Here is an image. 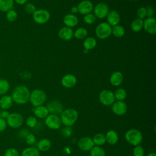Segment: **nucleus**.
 Here are the masks:
<instances>
[{
	"label": "nucleus",
	"instance_id": "1",
	"mask_svg": "<svg viewBox=\"0 0 156 156\" xmlns=\"http://www.w3.org/2000/svg\"><path fill=\"white\" fill-rule=\"evenodd\" d=\"M30 93V92L27 87L18 85L13 90L11 97L13 102L19 105H23L29 101Z\"/></svg>",
	"mask_w": 156,
	"mask_h": 156
},
{
	"label": "nucleus",
	"instance_id": "2",
	"mask_svg": "<svg viewBox=\"0 0 156 156\" xmlns=\"http://www.w3.org/2000/svg\"><path fill=\"white\" fill-rule=\"evenodd\" d=\"M77 118L78 112L76 110L72 108L63 110L60 114L62 124L65 126H72L76 122Z\"/></svg>",
	"mask_w": 156,
	"mask_h": 156
},
{
	"label": "nucleus",
	"instance_id": "3",
	"mask_svg": "<svg viewBox=\"0 0 156 156\" xmlns=\"http://www.w3.org/2000/svg\"><path fill=\"white\" fill-rule=\"evenodd\" d=\"M126 141L132 146L139 145L143 140V135L141 132L136 129L128 130L124 135Z\"/></svg>",
	"mask_w": 156,
	"mask_h": 156
},
{
	"label": "nucleus",
	"instance_id": "4",
	"mask_svg": "<svg viewBox=\"0 0 156 156\" xmlns=\"http://www.w3.org/2000/svg\"><path fill=\"white\" fill-rule=\"evenodd\" d=\"M46 100L45 92L41 89H35L30 93L29 101L34 107L42 105Z\"/></svg>",
	"mask_w": 156,
	"mask_h": 156
},
{
	"label": "nucleus",
	"instance_id": "5",
	"mask_svg": "<svg viewBox=\"0 0 156 156\" xmlns=\"http://www.w3.org/2000/svg\"><path fill=\"white\" fill-rule=\"evenodd\" d=\"M112 27L106 22L99 23L96 27L95 34L96 37L101 40L108 38L112 34Z\"/></svg>",
	"mask_w": 156,
	"mask_h": 156
},
{
	"label": "nucleus",
	"instance_id": "6",
	"mask_svg": "<svg viewBox=\"0 0 156 156\" xmlns=\"http://www.w3.org/2000/svg\"><path fill=\"white\" fill-rule=\"evenodd\" d=\"M5 120L7 126L12 129L19 128L24 122V118L22 115L16 112L9 113Z\"/></svg>",
	"mask_w": 156,
	"mask_h": 156
},
{
	"label": "nucleus",
	"instance_id": "7",
	"mask_svg": "<svg viewBox=\"0 0 156 156\" xmlns=\"http://www.w3.org/2000/svg\"><path fill=\"white\" fill-rule=\"evenodd\" d=\"M50 16V13L46 9L36 10L32 14L34 21L38 24H43L48 22Z\"/></svg>",
	"mask_w": 156,
	"mask_h": 156
},
{
	"label": "nucleus",
	"instance_id": "8",
	"mask_svg": "<svg viewBox=\"0 0 156 156\" xmlns=\"http://www.w3.org/2000/svg\"><path fill=\"white\" fill-rule=\"evenodd\" d=\"M99 100L104 105H112L115 101L114 93L109 90H103L99 94Z\"/></svg>",
	"mask_w": 156,
	"mask_h": 156
},
{
	"label": "nucleus",
	"instance_id": "9",
	"mask_svg": "<svg viewBox=\"0 0 156 156\" xmlns=\"http://www.w3.org/2000/svg\"><path fill=\"white\" fill-rule=\"evenodd\" d=\"M44 119V123L46 126L51 129L57 130L61 126V119L58 115L49 114Z\"/></svg>",
	"mask_w": 156,
	"mask_h": 156
},
{
	"label": "nucleus",
	"instance_id": "10",
	"mask_svg": "<svg viewBox=\"0 0 156 156\" xmlns=\"http://www.w3.org/2000/svg\"><path fill=\"white\" fill-rule=\"evenodd\" d=\"M93 12L96 18L103 19L107 16L109 12V7L104 2H99L94 7Z\"/></svg>",
	"mask_w": 156,
	"mask_h": 156
},
{
	"label": "nucleus",
	"instance_id": "11",
	"mask_svg": "<svg viewBox=\"0 0 156 156\" xmlns=\"http://www.w3.org/2000/svg\"><path fill=\"white\" fill-rule=\"evenodd\" d=\"M46 108L49 113L55 115H60L63 110V105L60 102L57 100H52L48 102L47 104Z\"/></svg>",
	"mask_w": 156,
	"mask_h": 156
},
{
	"label": "nucleus",
	"instance_id": "12",
	"mask_svg": "<svg viewBox=\"0 0 156 156\" xmlns=\"http://www.w3.org/2000/svg\"><path fill=\"white\" fill-rule=\"evenodd\" d=\"M77 7L78 9V12L80 14L85 15L91 13V12L93 10L94 5L92 2L90 0H83L79 3Z\"/></svg>",
	"mask_w": 156,
	"mask_h": 156
},
{
	"label": "nucleus",
	"instance_id": "13",
	"mask_svg": "<svg viewBox=\"0 0 156 156\" xmlns=\"http://www.w3.org/2000/svg\"><path fill=\"white\" fill-rule=\"evenodd\" d=\"M79 148L83 151H90L95 145L91 138L88 136H83L79 139L77 142Z\"/></svg>",
	"mask_w": 156,
	"mask_h": 156
},
{
	"label": "nucleus",
	"instance_id": "14",
	"mask_svg": "<svg viewBox=\"0 0 156 156\" xmlns=\"http://www.w3.org/2000/svg\"><path fill=\"white\" fill-rule=\"evenodd\" d=\"M143 29L144 30L151 35L156 34V20L154 17H147L143 21Z\"/></svg>",
	"mask_w": 156,
	"mask_h": 156
},
{
	"label": "nucleus",
	"instance_id": "15",
	"mask_svg": "<svg viewBox=\"0 0 156 156\" xmlns=\"http://www.w3.org/2000/svg\"><path fill=\"white\" fill-rule=\"evenodd\" d=\"M77 83V78L73 74H66L61 79V84L66 88H71Z\"/></svg>",
	"mask_w": 156,
	"mask_h": 156
},
{
	"label": "nucleus",
	"instance_id": "16",
	"mask_svg": "<svg viewBox=\"0 0 156 156\" xmlns=\"http://www.w3.org/2000/svg\"><path fill=\"white\" fill-rule=\"evenodd\" d=\"M112 110L115 115L121 116L127 112V106L124 101H117L112 104Z\"/></svg>",
	"mask_w": 156,
	"mask_h": 156
},
{
	"label": "nucleus",
	"instance_id": "17",
	"mask_svg": "<svg viewBox=\"0 0 156 156\" xmlns=\"http://www.w3.org/2000/svg\"><path fill=\"white\" fill-rule=\"evenodd\" d=\"M107 17V23L110 25L112 27L116 26L119 24L121 17L119 13L116 10H111L109 11Z\"/></svg>",
	"mask_w": 156,
	"mask_h": 156
},
{
	"label": "nucleus",
	"instance_id": "18",
	"mask_svg": "<svg viewBox=\"0 0 156 156\" xmlns=\"http://www.w3.org/2000/svg\"><path fill=\"white\" fill-rule=\"evenodd\" d=\"M74 35V31L72 28L68 27H62L58 32V35L59 38L65 41L70 40Z\"/></svg>",
	"mask_w": 156,
	"mask_h": 156
},
{
	"label": "nucleus",
	"instance_id": "19",
	"mask_svg": "<svg viewBox=\"0 0 156 156\" xmlns=\"http://www.w3.org/2000/svg\"><path fill=\"white\" fill-rule=\"evenodd\" d=\"M63 22L66 27L72 28L77 25L79 20L75 15L72 13H69L63 17Z\"/></svg>",
	"mask_w": 156,
	"mask_h": 156
},
{
	"label": "nucleus",
	"instance_id": "20",
	"mask_svg": "<svg viewBox=\"0 0 156 156\" xmlns=\"http://www.w3.org/2000/svg\"><path fill=\"white\" fill-rule=\"evenodd\" d=\"M123 82V75L121 72L116 71L113 72L110 77V82L114 87L119 86Z\"/></svg>",
	"mask_w": 156,
	"mask_h": 156
},
{
	"label": "nucleus",
	"instance_id": "21",
	"mask_svg": "<svg viewBox=\"0 0 156 156\" xmlns=\"http://www.w3.org/2000/svg\"><path fill=\"white\" fill-rule=\"evenodd\" d=\"M13 100L11 96L2 95L0 98V107L2 110H7L11 108L13 105Z\"/></svg>",
	"mask_w": 156,
	"mask_h": 156
},
{
	"label": "nucleus",
	"instance_id": "22",
	"mask_svg": "<svg viewBox=\"0 0 156 156\" xmlns=\"http://www.w3.org/2000/svg\"><path fill=\"white\" fill-rule=\"evenodd\" d=\"M33 112L34 115L40 119L45 118L49 113L46 108V107L43 105H40L35 107L33 109Z\"/></svg>",
	"mask_w": 156,
	"mask_h": 156
},
{
	"label": "nucleus",
	"instance_id": "23",
	"mask_svg": "<svg viewBox=\"0 0 156 156\" xmlns=\"http://www.w3.org/2000/svg\"><path fill=\"white\" fill-rule=\"evenodd\" d=\"M105 136L106 142L110 145L115 144L118 141V134L114 130H110L107 133Z\"/></svg>",
	"mask_w": 156,
	"mask_h": 156
},
{
	"label": "nucleus",
	"instance_id": "24",
	"mask_svg": "<svg viewBox=\"0 0 156 156\" xmlns=\"http://www.w3.org/2000/svg\"><path fill=\"white\" fill-rule=\"evenodd\" d=\"M51 141L48 138H43L37 143V149L39 151L46 152L50 149L51 147Z\"/></svg>",
	"mask_w": 156,
	"mask_h": 156
},
{
	"label": "nucleus",
	"instance_id": "25",
	"mask_svg": "<svg viewBox=\"0 0 156 156\" xmlns=\"http://www.w3.org/2000/svg\"><path fill=\"white\" fill-rule=\"evenodd\" d=\"M97 44L96 40L92 37H86L83 42V46L85 50L89 51L93 49Z\"/></svg>",
	"mask_w": 156,
	"mask_h": 156
},
{
	"label": "nucleus",
	"instance_id": "26",
	"mask_svg": "<svg viewBox=\"0 0 156 156\" xmlns=\"http://www.w3.org/2000/svg\"><path fill=\"white\" fill-rule=\"evenodd\" d=\"M13 3V0H0V11L7 12L12 9Z\"/></svg>",
	"mask_w": 156,
	"mask_h": 156
},
{
	"label": "nucleus",
	"instance_id": "27",
	"mask_svg": "<svg viewBox=\"0 0 156 156\" xmlns=\"http://www.w3.org/2000/svg\"><path fill=\"white\" fill-rule=\"evenodd\" d=\"M130 28L132 31L138 32L143 28V21L140 18H136L133 20L130 24Z\"/></svg>",
	"mask_w": 156,
	"mask_h": 156
},
{
	"label": "nucleus",
	"instance_id": "28",
	"mask_svg": "<svg viewBox=\"0 0 156 156\" xmlns=\"http://www.w3.org/2000/svg\"><path fill=\"white\" fill-rule=\"evenodd\" d=\"M40 151L34 147H28L24 149L21 154V156H40Z\"/></svg>",
	"mask_w": 156,
	"mask_h": 156
},
{
	"label": "nucleus",
	"instance_id": "29",
	"mask_svg": "<svg viewBox=\"0 0 156 156\" xmlns=\"http://www.w3.org/2000/svg\"><path fill=\"white\" fill-rule=\"evenodd\" d=\"M92 140L94 145H96L98 146H102L106 143L105 136L102 133H98L95 134L93 136Z\"/></svg>",
	"mask_w": 156,
	"mask_h": 156
},
{
	"label": "nucleus",
	"instance_id": "30",
	"mask_svg": "<svg viewBox=\"0 0 156 156\" xmlns=\"http://www.w3.org/2000/svg\"><path fill=\"white\" fill-rule=\"evenodd\" d=\"M112 34L116 38L122 37L125 34V29L122 26L118 24L112 27Z\"/></svg>",
	"mask_w": 156,
	"mask_h": 156
},
{
	"label": "nucleus",
	"instance_id": "31",
	"mask_svg": "<svg viewBox=\"0 0 156 156\" xmlns=\"http://www.w3.org/2000/svg\"><path fill=\"white\" fill-rule=\"evenodd\" d=\"M88 35V31L87 30L82 27L77 28L74 32L73 36L79 40H83L85 39L86 37H87Z\"/></svg>",
	"mask_w": 156,
	"mask_h": 156
},
{
	"label": "nucleus",
	"instance_id": "32",
	"mask_svg": "<svg viewBox=\"0 0 156 156\" xmlns=\"http://www.w3.org/2000/svg\"><path fill=\"white\" fill-rule=\"evenodd\" d=\"M10 89V83L5 79H0V95H5Z\"/></svg>",
	"mask_w": 156,
	"mask_h": 156
},
{
	"label": "nucleus",
	"instance_id": "33",
	"mask_svg": "<svg viewBox=\"0 0 156 156\" xmlns=\"http://www.w3.org/2000/svg\"><path fill=\"white\" fill-rule=\"evenodd\" d=\"M114 96L117 101H123L127 97V92L126 90L122 88H118L114 93Z\"/></svg>",
	"mask_w": 156,
	"mask_h": 156
},
{
	"label": "nucleus",
	"instance_id": "34",
	"mask_svg": "<svg viewBox=\"0 0 156 156\" xmlns=\"http://www.w3.org/2000/svg\"><path fill=\"white\" fill-rule=\"evenodd\" d=\"M90 156H105V152L101 147L94 146L90 151Z\"/></svg>",
	"mask_w": 156,
	"mask_h": 156
},
{
	"label": "nucleus",
	"instance_id": "35",
	"mask_svg": "<svg viewBox=\"0 0 156 156\" xmlns=\"http://www.w3.org/2000/svg\"><path fill=\"white\" fill-rule=\"evenodd\" d=\"M18 18L17 12L11 9L6 12V19L9 22H14Z\"/></svg>",
	"mask_w": 156,
	"mask_h": 156
},
{
	"label": "nucleus",
	"instance_id": "36",
	"mask_svg": "<svg viewBox=\"0 0 156 156\" xmlns=\"http://www.w3.org/2000/svg\"><path fill=\"white\" fill-rule=\"evenodd\" d=\"M96 20V17L95 15L91 13L87 14L84 15L83 21L87 24H93Z\"/></svg>",
	"mask_w": 156,
	"mask_h": 156
},
{
	"label": "nucleus",
	"instance_id": "37",
	"mask_svg": "<svg viewBox=\"0 0 156 156\" xmlns=\"http://www.w3.org/2000/svg\"><path fill=\"white\" fill-rule=\"evenodd\" d=\"M144 150L141 146L139 144L134 147L133 149V156H144Z\"/></svg>",
	"mask_w": 156,
	"mask_h": 156
},
{
	"label": "nucleus",
	"instance_id": "38",
	"mask_svg": "<svg viewBox=\"0 0 156 156\" xmlns=\"http://www.w3.org/2000/svg\"><path fill=\"white\" fill-rule=\"evenodd\" d=\"M37 123V120L35 117L33 116H29L27 118L26 120V125L31 128H33L36 126Z\"/></svg>",
	"mask_w": 156,
	"mask_h": 156
},
{
	"label": "nucleus",
	"instance_id": "39",
	"mask_svg": "<svg viewBox=\"0 0 156 156\" xmlns=\"http://www.w3.org/2000/svg\"><path fill=\"white\" fill-rule=\"evenodd\" d=\"M24 10L26 11V12L27 13L32 15L35 12V11L36 10L35 5L34 4H33L32 3H30V2L26 3V4H25Z\"/></svg>",
	"mask_w": 156,
	"mask_h": 156
},
{
	"label": "nucleus",
	"instance_id": "40",
	"mask_svg": "<svg viewBox=\"0 0 156 156\" xmlns=\"http://www.w3.org/2000/svg\"><path fill=\"white\" fill-rule=\"evenodd\" d=\"M73 133V130L71 127L65 126L61 130V134L65 138H68L71 136Z\"/></svg>",
	"mask_w": 156,
	"mask_h": 156
},
{
	"label": "nucleus",
	"instance_id": "41",
	"mask_svg": "<svg viewBox=\"0 0 156 156\" xmlns=\"http://www.w3.org/2000/svg\"><path fill=\"white\" fill-rule=\"evenodd\" d=\"M4 156H20V154L16 149L10 147L5 151Z\"/></svg>",
	"mask_w": 156,
	"mask_h": 156
},
{
	"label": "nucleus",
	"instance_id": "42",
	"mask_svg": "<svg viewBox=\"0 0 156 156\" xmlns=\"http://www.w3.org/2000/svg\"><path fill=\"white\" fill-rule=\"evenodd\" d=\"M136 15L140 19H144L146 16V7H141L138 8L136 12Z\"/></svg>",
	"mask_w": 156,
	"mask_h": 156
},
{
	"label": "nucleus",
	"instance_id": "43",
	"mask_svg": "<svg viewBox=\"0 0 156 156\" xmlns=\"http://www.w3.org/2000/svg\"><path fill=\"white\" fill-rule=\"evenodd\" d=\"M26 138V141L27 144L29 145H32L35 143L36 139L33 133H28L27 136L25 137Z\"/></svg>",
	"mask_w": 156,
	"mask_h": 156
},
{
	"label": "nucleus",
	"instance_id": "44",
	"mask_svg": "<svg viewBox=\"0 0 156 156\" xmlns=\"http://www.w3.org/2000/svg\"><path fill=\"white\" fill-rule=\"evenodd\" d=\"M146 16L147 17H153L154 15L155 14L154 9L151 6H147L146 7Z\"/></svg>",
	"mask_w": 156,
	"mask_h": 156
},
{
	"label": "nucleus",
	"instance_id": "45",
	"mask_svg": "<svg viewBox=\"0 0 156 156\" xmlns=\"http://www.w3.org/2000/svg\"><path fill=\"white\" fill-rule=\"evenodd\" d=\"M7 124L6 120L4 118H0V132H3L7 128Z\"/></svg>",
	"mask_w": 156,
	"mask_h": 156
},
{
	"label": "nucleus",
	"instance_id": "46",
	"mask_svg": "<svg viewBox=\"0 0 156 156\" xmlns=\"http://www.w3.org/2000/svg\"><path fill=\"white\" fill-rule=\"evenodd\" d=\"M9 115V113L8 111L4 110H0V118L6 119V118H7Z\"/></svg>",
	"mask_w": 156,
	"mask_h": 156
},
{
	"label": "nucleus",
	"instance_id": "47",
	"mask_svg": "<svg viewBox=\"0 0 156 156\" xmlns=\"http://www.w3.org/2000/svg\"><path fill=\"white\" fill-rule=\"evenodd\" d=\"M13 1L19 5H24L26 4L27 0H13Z\"/></svg>",
	"mask_w": 156,
	"mask_h": 156
},
{
	"label": "nucleus",
	"instance_id": "48",
	"mask_svg": "<svg viewBox=\"0 0 156 156\" xmlns=\"http://www.w3.org/2000/svg\"><path fill=\"white\" fill-rule=\"evenodd\" d=\"M70 11H71V13L72 14L75 15L76 13H77L78 12V9H77V6H73V7H71Z\"/></svg>",
	"mask_w": 156,
	"mask_h": 156
},
{
	"label": "nucleus",
	"instance_id": "49",
	"mask_svg": "<svg viewBox=\"0 0 156 156\" xmlns=\"http://www.w3.org/2000/svg\"><path fill=\"white\" fill-rule=\"evenodd\" d=\"M147 156H156V154L155 152H150L147 155Z\"/></svg>",
	"mask_w": 156,
	"mask_h": 156
},
{
	"label": "nucleus",
	"instance_id": "50",
	"mask_svg": "<svg viewBox=\"0 0 156 156\" xmlns=\"http://www.w3.org/2000/svg\"><path fill=\"white\" fill-rule=\"evenodd\" d=\"M130 1H135V0H130Z\"/></svg>",
	"mask_w": 156,
	"mask_h": 156
}]
</instances>
